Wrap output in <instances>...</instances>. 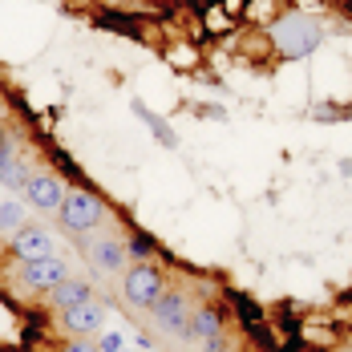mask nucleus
<instances>
[{
	"label": "nucleus",
	"mask_w": 352,
	"mask_h": 352,
	"mask_svg": "<svg viewBox=\"0 0 352 352\" xmlns=\"http://www.w3.org/2000/svg\"><path fill=\"white\" fill-rule=\"evenodd\" d=\"M122 349V336H106V340H102V352H118Z\"/></svg>",
	"instance_id": "a211bd4d"
},
{
	"label": "nucleus",
	"mask_w": 352,
	"mask_h": 352,
	"mask_svg": "<svg viewBox=\"0 0 352 352\" xmlns=\"http://www.w3.org/2000/svg\"><path fill=\"white\" fill-rule=\"evenodd\" d=\"M0 154H8V134L0 130Z\"/></svg>",
	"instance_id": "6ab92c4d"
},
{
	"label": "nucleus",
	"mask_w": 352,
	"mask_h": 352,
	"mask_svg": "<svg viewBox=\"0 0 352 352\" xmlns=\"http://www.w3.org/2000/svg\"><path fill=\"white\" fill-rule=\"evenodd\" d=\"M12 251L21 259H41V255H53V239L45 231H36V227H21L12 235Z\"/></svg>",
	"instance_id": "6e6552de"
},
{
	"label": "nucleus",
	"mask_w": 352,
	"mask_h": 352,
	"mask_svg": "<svg viewBox=\"0 0 352 352\" xmlns=\"http://www.w3.org/2000/svg\"><path fill=\"white\" fill-rule=\"evenodd\" d=\"M61 352H102V349H98L94 340H73V344H65Z\"/></svg>",
	"instance_id": "dca6fc26"
},
{
	"label": "nucleus",
	"mask_w": 352,
	"mask_h": 352,
	"mask_svg": "<svg viewBox=\"0 0 352 352\" xmlns=\"http://www.w3.org/2000/svg\"><path fill=\"white\" fill-rule=\"evenodd\" d=\"M25 280L33 283V287H57L61 280H69V267H65V259H57V255L25 259Z\"/></svg>",
	"instance_id": "423d86ee"
},
{
	"label": "nucleus",
	"mask_w": 352,
	"mask_h": 352,
	"mask_svg": "<svg viewBox=\"0 0 352 352\" xmlns=\"http://www.w3.org/2000/svg\"><path fill=\"white\" fill-rule=\"evenodd\" d=\"M118 352H130V349H118Z\"/></svg>",
	"instance_id": "aec40b11"
},
{
	"label": "nucleus",
	"mask_w": 352,
	"mask_h": 352,
	"mask_svg": "<svg viewBox=\"0 0 352 352\" xmlns=\"http://www.w3.org/2000/svg\"><path fill=\"white\" fill-rule=\"evenodd\" d=\"M102 219V199L89 195V190H69L65 203H61V227L81 235V231H94Z\"/></svg>",
	"instance_id": "f03ea898"
},
{
	"label": "nucleus",
	"mask_w": 352,
	"mask_h": 352,
	"mask_svg": "<svg viewBox=\"0 0 352 352\" xmlns=\"http://www.w3.org/2000/svg\"><path fill=\"white\" fill-rule=\"evenodd\" d=\"M21 227H25V207L21 203H0V231L16 235Z\"/></svg>",
	"instance_id": "4468645a"
},
{
	"label": "nucleus",
	"mask_w": 352,
	"mask_h": 352,
	"mask_svg": "<svg viewBox=\"0 0 352 352\" xmlns=\"http://www.w3.org/2000/svg\"><path fill=\"white\" fill-rule=\"evenodd\" d=\"M203 352H227V340H223V332L219 336H207V349Z\"/></svg>",
	"instance_id": "f3484780"
},
{
	"label": "nucleus",
	"mask_w": 352,
	"mask_h": 352,
	"mask_svg": "<svg viewBox=\"0 0 352 352\" xmlns=\"http://www.w3.org/2000/svg\"><path fill=\"white\" fill-rule=\"evenodd\" d=\"M25 195H29V203H33L36 211H61V203H65V182L53 175H33L25 182Z\"/></svg>",
	"instance_id": "20e7f679"
},
{
	"label": "nucleus",
	"mask_w": 352,
	"mask_h": 352,
	"mask_svg": "<svg viewBox=\"0 0 352 352\" xmlns=\"http://www.w3.org/2000/svg\"><path fill=\"white\" fill-rule=\"evenodd\" d=\"M320 41H324L320 25L312 16H304V12H292V16H283L280 25H276V45H280V53L287 61H300V57L316 53Z\"/></svg>",
	"instance_id": "f257e3e1"
},
{
	"label": "nucleus",
	"mask_w": 352,
	"mask_h": 352,
	"mask_svg": "<svg viewBox=\"0 0 352 352\" xmlns=\"http://www.w3.org/2000/svg\"><path fill=\"white\" fill-rule=\"evenodd\" d=\"M102 304H94V300H85V304H77V308H65V328H69L73 336H89V332H98L102 328Z\"/></svg>",
	"instance_id": "0eeeda50"
},
{
	"label": "nucleus",
	"mask_w": 352,
	"mask_h": 352,
	"mask_svg": "<svg viewBox=\"0 0 352 352\" xmlns=\"http://www.w3.org/2000/svg\"><path fill=\"white\" fill-rule=\"evenodd\" d=\"M150 312H154V320H158V328H166V332H186V328H190L186 300H182L178 292H162V296L150 304Z\"/></svg>",
	"instance_id": "39448f33"
},
{
	"label": "nucleus",
	"mask_w": 352,
	"mask_h": 352,
	"mask_svg": "<svg viewBox=\"0 0 352 352\" xmlns=\"http://www.w3.org/2000/svg\"><path fill=\"white\" fill-rule=\"evenodd\" d=\"M186 332H190V336H199V340H207V336H219V332H223V320H219V312L203 308V312L195 316V324H190Z\"/></svg>",
	"instance_id": "ddd939ff"
},
{
	"label": "nucleus",
	"mask_w": 352,
	"mask_h": 352,
	"mask_svg": "<svg viewBox=\"0 0 352 352\" xmlns=\"http://www.w3.org/2000/svg\"><path fill=\"white\" fill-rule=\"evenodd\" d=\"M134 113H138L142 122L150 126V134H154V138L162 142L166 150H175V146H178V134L170 130V122H166V118H158V113H150V109L142 106V102H134Z\"/></svg>",
	"instance_id": "9d476101"
},
{
	"label": "nucleus",
	"mask_w": 352,
	"mask_h": 352,
	"mask_svg": "<svg viewBox=\"0 0 352 352\" xmlns=\"http://www.w3.org/2000/svg\"><path fill=\"white\" fill-rule=\"evenodd\" d=\"M89 259H94L102 272H118V267H122V259H126V251L106 239V243H94V247H89Z\"/></svg>",
	"instance_id": "9b49d317"
},
{
	"label": "nucleus",
	"mask_w": 352,
	"mask_h": 352,
	"mask_svg": "<svg viewBox=\"0 0 352 352\" xmlns=\"http://www.w3.org/2000/svg\"><path fill=\"white\" fill-rule=\"evenodd\" d=\"M130 251H134V255H150V251H154V243H150L146 235H134V239H130Z\"/></svg>",
	"instance_id": "2eb2a0df"
},
{
	"label": "nucleus",
	"mask_w": 352,
	"mask_h": 352,
	"mask_svg": "<svg viewBox=\"0 0 352 352\" xmlns=\"http://www.w3.org/2000/svg\"><path fill=\"white\" fill-rule=\"evenodd\" d=\"M49 296H53V304L65 312V308H77V304H85V300H89V283H81V280H61L57 287H49Z\"/></svg>",
	"instance_id": "1a4fd4ad"
},
{
	"label": "nucleus",
	"mask_w": 352,
	"mask_h": 352,
	"mask_svg": "<svg viewBox=\"0 0 352 352\" xmlns=\"http://www.w3.org/2000/svg\"><path fill=\"white\" fill-rule=\"evenodd\" d=\"M162 292H166V287H162V276H158L154 267L142 263V267H130V272H126V300H130L134 308H150Z\"/></svg>",
	"instance_id": "7ed1b4c3"
},
{
	"label": "nucleus",
	"mask_w": 352,
	"mask_h": 352,
	"mask_svg": "<svg viewBox=\"0 0 352 352\" xmlns=\"http://www.w3.org/2000/svg\"><path fill=\"white\" fill-rule=\"evenodd\" d=\"M29 166H25V162H16V158H12V154H0V182H4V186H21V190H25V182H29Z\"/></svg>",
	"instance_id": "f8f14e48"
}]
</instances>
